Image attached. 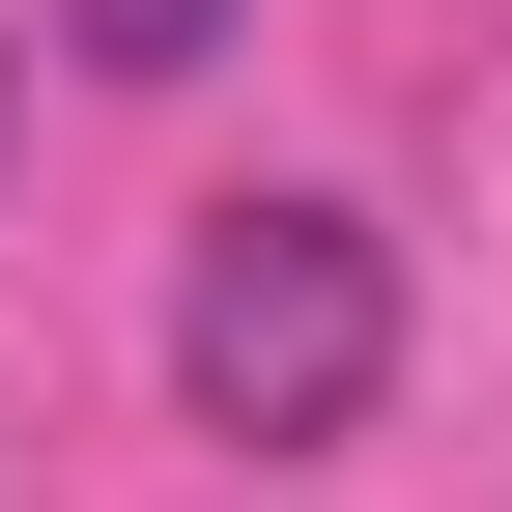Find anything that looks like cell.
Masks as SVG:
<instances>
[{
  "label": "cell",
  "instance_id": "2",
  "mask_svg": "<svg viewBox=\"0 0 512 512\" xmlns=\"http://www.w3.org/2000/svg\"><path fill=\"white\" fill-rule=\"evenodd\" d=\"M228 29H256V0H57V57H86V86H200Z\"/></svg>",
  "mask_w": 512,
  "mask_h": 512
},
{
  "label": "cell",
  "instance_id": "3",
  "mask_svg": "<svg viewBox=\"0 0 512 512\" xmlns=\"http://www.w3.org/2000/svg\"><path fill=\"white\" fill-rule=\"evenodd\" d=\"M0 86H29V57H0Z\"/></svg>",
  "mask_w": 512,
  "mask_h": 512
},
{
  "label": "cell",
  "instance_id": "1",
  "mask_svg": "<svg viewBox=\"0 0 512 512\" xmlns=\"http://www.w3.org/2000/svg\"><path fill=\"white\" fill-rule=\"evenodd\" d=\"M171 399H200L228 456H342V427L399 399V256H370V200H200V256H171Z\"/></svg>",
  "mask_w": 512,
  "mask_h": 512
}]
</instances>
